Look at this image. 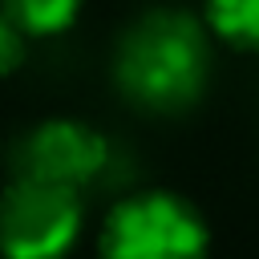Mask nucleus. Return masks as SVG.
<instances>
[{
  "instance_id": "obj_3",
  "label": "nucleus",
  "mask_w": 259,
  "mask_h": 259,
  "mask_svg": "<svg viewBox=\"0 0 259 259\" xmlns=\"http://www.w3.org/2000/svg\"><path fill=\"white\" fill-rule=\"evenodd\" d=\"M85 231L77 186L12 174L0 190V259H69Z\"/></svg>"
},
{
  "instance_id": "obj_5",
  "label": "nucleus",
  "mask_w": 259,
  "mask_h": 259,
  "mask_svg": "<svg viewBox=\"0 0 259 259\" xmlns=\"http://www.w3.org/2000/svg\"><path fill=\"white\" fill-rule=\"evenodd\" d=\"M202 16L214 40L239 53H259V0H202Z\"/></svg>"
},
{
  "instance_id": "obj_4",
  "label": "nucleus",
  "mask_w": 259,
  "mask_h": 259,
  "mask_svg": "<svg viewBox=\"0 0 259 259\" xmlns=\"http://www.w3.org/2000/svg\"><path fill=\"white\" fill-rule=\"evenodd\" d=\"M109 162V142L81 117H45L16 146V174L53 178L85 190Z\"/></svg>"
},
{
  "instance_id": "obj_2",
  "label": "nucleus",
  "mask_w": 259,
  "mask_h": 259,
  "mask_svg": "<svg viewBox=\"0 0 259 259\" xmlns=\"http://www.w3.org/2000/svg\"><path fill=\"white\" fill-rule=\"evenodd\" d=\"M97 259H210V227L186 194L150 186L105 210Z\"/></svg>"
},
{
  "instance_id": "obj_1",
  "label": "nucleus",
  "mask_w": 259,
  "mask_h": 259,
  "mask_svg": "<svg viewBox=\"0 0 259 259\" xmlns=\"http://www.w3.org/2000/svg\"><path fill=\"white\" fill-rule=\"evenodd\" d=\"M214 32L202 12L178 4H154L138 12L113 45V85L146 113L190 109L214 69Z\"/></svg>"
},
{
  "instance_id": "obj_7",
  "label": "nucleus",
  "mask_w": 259,
  "mask_h": 259,
  "mask_svg": "<svg viewBox=\"0 0 259 259\" xmlns=\"http://www.w3.org/2000/svg\"><path fill=\"white\" fill-rule=\"evenodd\" d=\"M28 32L0 8V81L4 77H12L20 65H24V57H28Z\"/></svg>"
},
{
  "instance_id": "obj_6",
  "label": "nucleus",
  "mask_w": 259,
  "mask_h": 259,
  "mask_svg": "<svg viewBox=\"0 0 259 259\" xmlns=\"http://www.w3.org/2000/svg\"><path fill=\"white\" fill-rule=\"evenodd\" d=\"M0 8L32 40H49V36H61L77 24L85 0H0Z\"/></svg>"
}]
</instances>
